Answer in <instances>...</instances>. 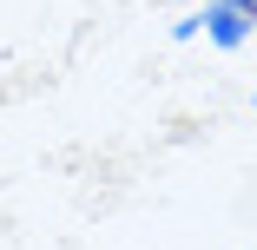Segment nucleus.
<instances>
[{"label":"nucleus","instance_id":"nucleus-1","mask_svg":"<svg viewBox=\"0 0 257 250\" xmlns=\"http://www.w3.org/2000/svg\"><path fill=\"white\" fill-rule=\"evenodd\" d=\"M198 27H204V40L211 46H244L250 33H257V0H211V7L198 14Z\"/></svg>","mask_w":257,"mask_h":250},{"label":"nucleus","instance_id":"nucleus-2","mask_svg":"<svg viewBox=\"0 0 257 250\" xmlns=\"http://www.w3.org/2000/svg\"><path fill=\"white\" fill-rule=\"evenodd\" d=\"M204 7H211V0H204Z\"/></svg>","mask_w":257,"mask_h":250}]
</instances>
